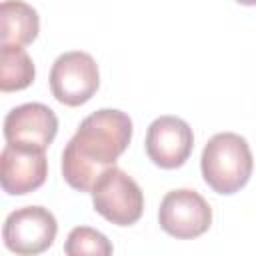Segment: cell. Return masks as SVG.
Returning a JSON list of instances; mask_svg holds the SVG:
<instances>
[{"label":"cell","instance_id":"1","mask_svg":"<svg viewBox=\"0 0 256 256\" xmlns=\"http://www.w3.org/2000/svg\"><path fill=\"white\" fill-rule=\"evenodd\" d=\"M132 120L116 108L86 116L62 152V176L78 192H90L96 180L116 166L132 140Z\"/></svg>","mask_w":256,"mask_h":256},{"label":"cell","instance_id":"2","mask_svg":"<svg viewBox=\"0 0 256 256\" xmlns=\"http://www.w3.org/2000/svg\"><path fill=\"white\" fill-rule=\"evenodd\" d=\"M204 182L218 194L230 196L244 188L254 170V158L244 136L234 132L214 134L200 158Z\"/></svg>","mask_w":256,"mask_h":256},{"label":"cell","instance_id":"3","mask_svg":"<svg viewBox=\"0 0 256 256\" xmlns=\"http://www.w3.org/2000/svg\"><path fill=\"white\" fill-rule=\"evenodd\" d=\"M90 194L94 210L116 226H132L142 218L144 194L136 180L116 166L96 180Z\"/></svg>","mask_w":256,"mask_h":256},{"label":"cell","instance_id":"4","mask_svg":"<svg viewBox=\"0 0 256 256\" xmlns=\"http://www.w3.org/2000/svg\"><path fill=\"white\" fill-rule=\"evenodd\" d=\"M100 86L96 60L82 50L60 54L50 70L52 96L64 106L86 104Z\"/></svg>","mask_w":256,"mask_h":256},{"label":"cell","instance_id":"5","mask_svg":"<svg viewBox=\"0 0 256 256\" xmlns=\"http://www.w3.org/2000/svg\"><path fill=\"white\" fill-rule=\"evenodd\" d=\"M58 222L44 206H24L10 212L4 220V246L22 256H34L54 244Z\"/></svg>","mask_w":256,"mask_h":256},{"label":"cell","instance_id":"6","mask_svg":"<svg viewBox=\"0 0 256 256\" xmlns=\"http://www.w3.org/2000/svg\"><path fill=\"white\" fill-rule=\"evenodd\" d=\"M158 222L166 234L178 240H192L210 228L212 208L196 190H170L160 202Z\"/></svg>","mask_w":256,"mask_h":256},{"label":"cell","instance_id":"7","mask_svg":"<svg viewBox=\"0 0 256 256\" xmlns=\"http://www.w3.org/2000/svg\"><path fill=\"white\" fill-rule=\"evenodd\" d=\"M0 182L10 196H24L38 190L48 176L46 150L6 142L0 154Z\"/></svg>","mask_w":256,"mask_h":256},{"label":"cell","instance_id":"8","mask_svg":"<svg viewBox=\"0 0 256 256\" xmlns=\"http://www.w3.org/2000/svg\"><path fill=\"white\" fill-rule=\"evenodd\" d=\"M144 148L148 158L158 168H180L190 158L194 148L192 128L178 116H160L148 126Z\"/></svg>","mask_w":256,"mask_h":256},{"label":"cell","instance_id":"9","mask_svg":"<svg viewBox=\"0 0 256 256\" xmlns=\"http://www.w3.org/2000/svg\"><path fill=\"white\" fill-rule=\"evenodd\" d=\"M58 132V118L52 108L40 102H26L12 108L4 118V138L10 144L46 150Z\"/></svg>","mask_w":256,"mask_h":256},{"label":"cell","instance_id":"10","mask_svg":"<svg viewBox=\"0 0 256 256\" xmlns=\"http://www.w3.org/2000/svg\"><path fill=\"white\" fill-rule=\"evenodd\" d=\"M40 32L38 12L22 0H4L0 4V46H28Z\"/></svg>","mask_w":256,"mask_h":256},{"label":"cell","instance_id":"11","mask_svg":"<svg viewBox=\"0 0 256 256\" xmlns=\"http://www.w3.org/2000/svg\"><path fill=\"white\" fill-rule=\"evenodd\" d=\"M36 68L32 58L22 46L4 44L0 46V90L16 92L24 90L34 82Z\"/></svg>","mask_w":256,"mask_h":256},{"label":"cell","instance_id":"12","mask_svg":"<svg viewBox=\"0 0 256 256\" xmlns=\"http://www.w3.org/2000/svg\"><path fill=\"white\" fill-rule=\"evenodd\" d=\"M112 250L110 240L90 226L72 228L64 244V252L68 256H110Z\"/></svg>","mask_w":256,"mask_h":256},{"label":"cell","instance_id":"13","mask_svg":"<svg viewBox=\"0 0 256 256\" xmlns=\"http://www.w3.org/2000/svg\"><path fill=\"white\" fill-rule=\"evenodd\" d=\"M236 2L242 6H256V0H236Z\"/></svg>","mask_w":256,"mask_h":256}]
</instances>
